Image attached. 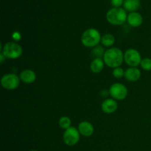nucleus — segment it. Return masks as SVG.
<instances>
[{
    "instance_id": "1",
    "label": "nucleus",
    "mask_w": 151,
    "mask_h": 151,
    "mask_svg": "<svg viewBox=\"0 0 151 151\" xmlns=\"http://www.w3.org/2000/svg\"><path fill=\"white\" fill-rule=\"evenodd\" d=\"M103 60L109 67L117 68L123 62V53L118 48H111L105 52Z\"/></svg>"
},
{
    "instance_id": "2",
    "label": "nucleus",
    "mask_w": 151,
    "mask_h": 151,
    "mask_svg": "<svg viewBox=\"0 0 151 151\" xmlns=\"http://www.w3.org/2000/svg\"><path fill=\"white\" fill-rule=\"evenodd\" d=\"M100 41L101 38L100 32L94 28L86 29L81 37V42L86 47H97Z\"/></svg>"
},
{
    "instance_id": "3",
    "label": "nucleus",
    "mask_w": 151,
    "mask_h": 151,
    "mask_svg": "<svg viewBox=\"0 0 151 151\" xmlns=\"http://www.w3.org/2000/svg\"><path fill=\"white\" fill-rule=\"evenodd\" d=\"M126 12L124 9L120 7L111 8L108 11L106 14V19L108 22L113 25H121L127 20Z\"/></svg>"
},
{
    "instance_id": "4",
    "label": "nucleus",
    "mask_w": 151,
    "mask_h": 151,
    "mask_svg": "<svg viewBox=\"0 0 151 151\" xmlns=\"http://www.w3.org/2000/svg\"><path fill=\"white\" fill-rule=\"evenodd\" d=\"M2 53L7 58L16 59L22 55V48L16 43L8 42L4 44Z\"/></svg>"
},
{
    "instance_id": "5",
    "label": "nucleus",
    "mask_w": 151,
    "mask_h": 151,
    "mask_svg": "<svg viewBox=\"0 0 151 151\" xmlns=\"http://www.w3.org/2000/svg\"><path fill=\"white\" fill-rule=\"evenodd\" d=\"M65 144L68 146L75 145L80 140V132L75 127H70L65 131L63 136Z\"/></svg>"
},
{
    "instance_id": "6",
    "label": "nucleus",
    "mask_w": 151,
    "mask_h": 151,
    "mask_svg": "<svg viewBox=\"0 0 151 151\" xmlns=\"http://www.w3.org/2000/svg\"><path fill=\"white\" fill-rule=\"evenodd\" d=\"M1 83L5 89L13 90L19 87L20 79L15 74H7L1 78Z\"/></svg>"
},
{
    "instance_id": "7",
    "label": "nucleus",
    "mask_w": 151,
    "mask_h": 151,
    "mask_svg": "<svg viewBox=\"0 0 151 151\" xmlns=\"http://www.w3.org/2000/svg\"><path fill=\"white\" fill-rule=\"evenodd\" d=\"M125 63L132 67H136L141 63L142 57L140 53L134 49L128 50L124 54Z\"/></svg>"
},
{
    "instance_id": "8",
    "label": "nucleus",
    "mask_w": 151,
    "mask_h": 151,
    "mask_svg": "<svg viewBox=\"0 0 151 151\" xmlns=\"http://www.w3.org/2000/svg\"><path fill=\"white\" fill-rule=\"evenodd\" d=\"M109 94L113 98L118 100H124L128 95V89L122 83H114L110 87Z\"/></svg>"
},
{
    "instance_id": "9",
    "label": "nucleus",
    "mask_w": 151,
    "mask_h": 151,
    "mask_svg": "<svg viewBox=\"0 0 151 151\" xmlns=\"http://www.w3.org/2000/svg\"><path fill=\"white\" fill-rule=\"evenodd\" d=\"M78 131L81 135L86 137H91L94 133V127L89 122L83 121L79 124Z\"/></svg>"
},
{
    "instance_id": "10",
    "label": "nucleus",
    "mask_w": 151,
    "mask_h": 151,
    "mask_svg": "<svg viewBox=\"0 0 151 151\" xmlns=\"http://www.w3.org/2000/svg\"><path fill=\"white\" fill-rule=\"evenodd\" d=\"M102 110L106 114H112L116 111L118 108L117 103L112 99H107L102 103Z\"/></svg>"
},
{
    "instance_id": "11",
    "label": "nucleus",
    "mask_w": 151,
    "mask_h": 151,
    "mask_svg": "<svg viewBox=\"0 0 151 151\" xmlns=\"http://www.w3.org/2000/svg\"><path fill=\"white\" fill-rule=\"evenodd\" d=\"M125 78L128 81L134 82L138 81L141 77V72L139 69L136 67H131L127 69L125 72Z\"/></svg>"
},
{
    "instance_id": "12",
    "label": "nucleus",
    "mask_w": 151,
    "mask_h": 151,
    "mask_svg": "<svg viewBox=\"0 0 151 151\" xmlns=\"http://www.w3.org/2000/svg\"><path fill=\"white\" fill-rule=\"evenodd\" d=\"M127 21H128V24L131 26L134 27H139L142 24L143 19L142 16L139 13L132 12V13H131L128 16Z\"/></svg>"
},
{
    "instance_id": "13",
    "label": "nucleus",
    "mask_w": 151,
    "mask_h": 151,
    "mask_svg": "<svg viewBox=\"0 0 151 151\" xmlns=\"http://www.w3.org/2000/svg\"><path fill=\"white\" fill-rule=\"evenodd\" d=\"M20 79L25 83H32L36 79V75L30 69H25L20 74Z\"/></svg>"
},
{
    "instance_id": "14",
    "label": "nucleus",
    "mask_w": 151,
    "mask_h": 151,
    "mask_svg": "<svg viewBox=\"0 0 151 151\" xmlns=\"http://www.w3.org/2000/svg\"><path fill=\"white\" fill-rule=\"evenodd\" d=\"M123 5L125 10L132 13L140 7V0H125Z\"/></svg>"
},
{
    "instance_id": "15",
    "label": "nucleus",
    "mask_w": 151,
    "mask_h": 151,
    "mask_svg": "<svg viewBox=\"0 0 151 151\" xmlns=\"http://www.w3.org/2000/svg\"><path fill=\"white\" fill-rule=\"evenodd\" d=\"M104 67V63L101 58H95L91 63V69L94 73H99Z\"/></svg>"
},
{
    "instance_id": "16",
    "label": "nucleus",
    "mask_w": 151,
    "mask_h": 151,
    "mask_svg": "<svg viewBox=\"0 0 151 151\" xmlns=\"http://www.w3.org/2000/svg\"><path fill=\"white\" fill-rule=\"evenodd\" d=\"M115 42V38L111 34H105L101 38V43L105 47H111Z\"/></svg>"
},
{
    "instance_id": "17",
    "label": "nucleus",
    "mask_w": 151,
    "mask_h": 151,
    "mask_svg": "<svg viewBox=\"0 0 151 151\" xmlns=\"http://www.w3.org/2000/svg\"><path fill=\"white\" fill-rule=\"evenodd\" d=\"M71 123H72V121L68 116H62L59 119V125L63 129L66 130L67 128H70Z\"/></svg>"
},
{
    "instance_id": "18",
    "label": "nucleus",
    "mask_w": 151,
    "mask_h": 151,
    "mask_svg": "<svg viewBox=\"0 0 151 151\" xmlns=\"http://www.w3.org/2000/svg\"><path fill=\"white\" fill-rule=\"evenodd\" d=\"M91 54H92L93 56H95L96 58H100L102 56H104V49L101 46H97V47L93 49Z\"/></svg>"
},
{
    "instance_id": "19",
    "label": "nucleus",
    "mask_w": 151,
    "mask_h": 151,
    "mask_svg": "<svg viewBox=\"0 0 151 151\" xmlns=\"http://www.w3.org/2000/svg\"><path fill=\"white\" fill-rule=\"evenodd\" d=\"M141 67L145 71H151V59L146 58H143L142 60Z\"/></svg>"
},
{
    "instance_id": "20",
    "label": "nucleus",
    "mask_w": 151,
    "mask_h": 151,
    "mask_svg": "<svg viewBox=\"0 0 151 151\" xmlns=\"http://www.w3.org/2000/svg\"><path fill=\"white\" fill-rule=\"evenodd\" d=\"M114 76L116 78H122V77L125 75V72H124V70L120 67H117V68H115L113 70V72H112Z\"/></svg>"
},
{
    "instance_id": "21",
    "label": "nucleus",
    "mask_w": 151,
    "mask_h": 151,
    "mask_svg": "<svg viewBox=\"0 0 151 151\" xmlns=\"http://www.w3.org/2000/svg\"><path fill=\"white\" fill-rule=\"evenodd\" d=\"M124 3L123 0H111L112 5L114 6L115 7H119L122 5Z\"/></svg>"
},
{
    "instance_id": "22",
    "label": "nucleus",
    "mask_w": 151,
    "mask_h": 151,
    "mask_svg": "<svg viewBox=\"0 0 151 151\" xmlns=\"http://www.w3.org/2000/svg\"><path fill=\"white\" fill-rule=\"evenodd\" d=\"M0 56H1V63H3V61H4V58H6V57L4 55V54H3L2 52H1Z\"/></svg>"
},
{
    "instance_id": "23",
    "label": "nucleus",
    "mask_w": 151,
    "mask_h": 151,
    "mask_svg": "<svg viewBox=\"0 0 151 151\" xmlns=\"http://www.w3.org/2000/svg\"><path fill=\"white\" fill-rule=\"evenodd\" d=\"M29 151H38V150H29Z\"/></svg>"
}]
</instances>
